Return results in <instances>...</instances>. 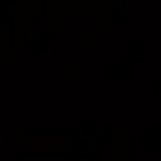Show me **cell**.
I'll list each match as a JSON object with an SVG mask.
<instances>
[]
</instances>
